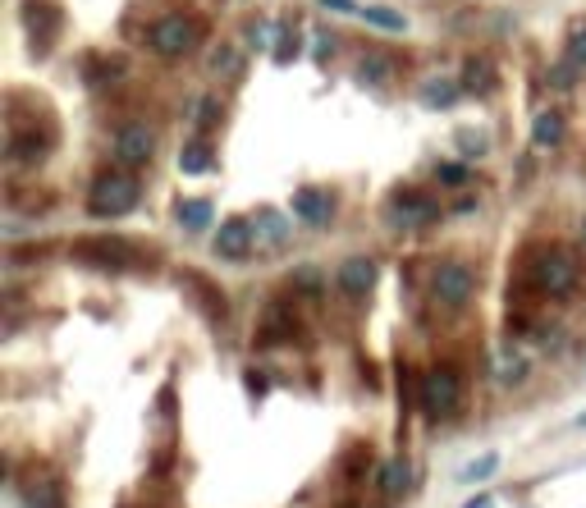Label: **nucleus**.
<instances>
[{
    "label": "nucleus",
    "instance_id": "nucleus-31",
    "mask_svg": "<svg viewBox=\"0 0 586 508\" xmlns=\"http://www.w3.org/2000/svg\"><path fill=\"white\" fill-rule=\"evenodd\" d=\"M467 508H490V495H482V499H472Z\"/></svg>",
    "mask_w": 586,
    "mask_h": 508
},
{
    "label": "nucleus",
    "instance_id": "nucleus-6",
    "mask_svg": "<svg viewBox=\"0 0 586 508\" xmlns=\"http://www.w3.org/2000/svg\"><path fill=\"white\" fill-rule=\"evenodd\" d=\"M151 147H156V138H151L147 124H124V128L115 133V156L124 160V165H147V160H151Z\"/></svg>",
    "mask_w": 586,
    "mask_h": 508
},
{
    "label": "nucleus",
    "instance_id": "nucleus-30",
    "mask_svg": "<svg viewBox=\"0 0 586 508\" xmlns=\"http://www.w3.org/2000/svg\"><path fill=\"white\" fill-rule=\"evenodd\" d=\"M321 5H326V10H339V14H353V10H358L353 0H321ZM358 14H362V10H358Z\"/></svg>",
    "mask_w": 586,
    "mask_h": 508
},
{
    "label": "nucleus",
    "instance_id": "nucleus-25",
    "mask_svg": "<svg viewBox=\"0 0 586 508\" xmlns=\"http://www.w3.org/2000/svg\"><path fill=\"white\" fill-rule=\"evenodd\" d=\"M436 179L449 183V189H459V183H467V170L459 165V160H444V165H436Z\"/></svg>",
    "mask_w": 586,
    "mask_h": 508
},
{
    "label": "nucleus",
    "instance_id": "nucleus-24",
    "mask_svg": "<svg viewBox=\"0 0 586 508\" xmlns=\"http://www.w3.org/2000/svg\"><path fill=\"white\" fill-rule=\"evenodd\" d=\"M385 73H389V60H385V56H366V65L358 69V78H362V83H381Z\"/></svg>",
    "mask_w": 586,
    "mask_h": 508
},
{
    "label": "nucleus",
    "instance_id": "nucleus-7",
    "mask_svg": "<svg viewBox=\"0 0 586 508\" xmlns=\"http://www.w3.org/2000/svg\"><path fill=\"white\" fill-rule=\"evenodd\" d=\"M436 216H440L436 202H426V197H417V193L394 197V206H389V220H394L398 229H421V225H431Z\"/></svg>",
    "mask_w": 586,
    "mask_h": 508
},
{
    "label": "nucleus",
    "instance_id": "nucleus-11",
    "mask_svg": "<svg viewBox=\"0 0 586 508\" xmlns=\"http://www.w3.org/2000/svg\"><path fill=\"white\" fill-rule=\"evenodd\" d=\"M371 284H376V261H366V257H349L339 266V289L349 293V298H366Z\"/></svg>",
    "mask_w": 586,
    "mask_h": 508
},
{
    "label": "nucleus",
    "instance_id": "nucleus-29",
    "mask_svg": "<svg viewBox=\"0 0 586 508\" xmlns=\"http://www.w3.org/2000/svg\"><path fill=\"white\" fill-rule=\"evenodd\" d=\"M568 65H586V33L573 37V50H568Z\"/></svg>",
    "mask_w": 586,
    "mask_h": 508
},
{
    "label": "nucleus",
    "instance_id": "nucleus-1",
    "mask_svg": "<svg viewBox=\"0 0 586 508\" xmlns=\"http://www.w3.org/2000/svg\"><path fill=\"white\" fill-rule=\"evenodd\" d=\"M138 179H128V174H101L92 183V197H88V211L101 220H115V216H128L133 206H138Z\"/></svg>",
    "mask_w": 586,
    "mask_h": 508
},
{
    "label": "nucleus",
    "instance_id": "nucleus-20",
    "mask_svg": "<svg viewBox=\"0 0 586 508\" xmlns=\"http://www.w3.org/2000/svg\"><path fill=\"white\" fill-rule=\"evenodd\" d=\"M179 225L183 229H206L211 225V202H202V197L179 202Z\"/></svg>",
    "mask_w": 586,
    "mask_h": 508
},
{
    "label": "nucleus",
    "instance_id": "nucleus-22",
    "mask_svg": "<svg viewBox=\"0 0 586 508\" xmlns=\"http://www.w3.org/2000/svg\"><path fill=\"white\" fill-rule=\"evenodd\" d=\"M366 467H371V444H353L349 453H343V463H339V472L349 476V481H358Z\"/></svg>",
    "mask_w": 586,
    "mask_h": 508
},
{
    "label": "nucleus",
    "instance_id": "nucleus-2",
    "mask_svg": "<svg viewBox=\"0 0 586 508\" xmlns=\"http://www.w3.org/2000/svg\"><path fill=\"white\" fill-rule=\"evenodd\" d=\"M459 404H463L459 371L436 366L431 376H421V412L426 417H449V412H459Z\"/></svg>",
    "mask_w": 586,
    "mask_h": 508
},
{
    "label": "nucleus",
    "instance_id": "nucleus-18",
    "mask_svg": "<svg viewBox=\"0 0 586 508\" xmlns=\"http://www.w3.org/2000/svg\"><path fill=\"white\" fill-rule=\"evenodd\" d=\"M28 508H65V486H60V481L28 486Z\"/></svg>",
    "mask_w": 586,
    "mask_h": 508
},
{
    "label": "nucleus",
    "instance_id": "nucleus-4",
    "mask_svg": "<svg viewBox=\"0 0 586 508\" xmlns=\"http://www.w3.org/2000/svg\"><path fill=\"white\" fill-rule=\"evenodd\" d=\"M151 50L156 56H166V60H179V56H189V50L197 46V23L193 19H183V14H170L161 23H151Z\"/></svg>",
    "mask_w": 586,
    "mask_h": 508
},
{
    "label": "nucleus",
    "instance_id": "nucleus-19",
    "mask_svg": "<svg viewBox=\"0 0 586 508\" xmlns=\"http://www.w3.org/2000/svg\"><path fill=\"white\" fill-rule=\"evenodd\" d=\"M463 88H467V92H490V88H495V69H490V60H467V69H463Z\"/></svg>",
    "mask_w": 586,
    "mask_h": 508
},
{
    "label": "nucleus",
    "instance_id": "nucleus-5",
    "mask_svg": "<svg viewBox=\"0 0 586 508\" xmlns=\"http://www.w3.org/2000/svg\"><path fill=\"white\" fill-rule=\"evenodd\" d=\"M431 289H436V298L444 307H463L472 298V289H476V275H472V266H463V261H444L436 271V280H431Z\"/></svg>",
    "mask_w": 586,
    "mask_h": 508
},
{
    "label": "nucleus",
    "instance_id": "nucleus-26",
    "mask_svg": "<svg viewBox=\"0 0 586 508\" xmlns=\"http://www.w3.org/2000/svg\"><path fill=\"white\" fill-rule=\"evenodd\" d=\"M211 69L225 73V78L238 73V50H234V46H220V50H216V60H211Z\"/></svg>",
    "mask_w": 586,
    "mask_h": 508
},
{
    "label": "nucleus",
    "instance_id": "nucleus-13",
    "mask_svg": "<svg viewBox=\"0 0 586 508\" xmlns=\"http://www.w3.org/2000/svg\"><path fill=\"white\" fill-rule=\"evenodd\" d=\"M252 229H257L271 248H280L284 238H289V220L280 216V211H271V206H261V211H257V225H252Z\"/></svg>",
    "mask_w": 586,
    "mask_h": 508
},
{
    "label": "nucleus",
    "instance_id": "nucleus-17",
    "mask_svg": "<svg viewBox=\"0 0 586 508\" xmlns=\"http://www.w3.org/2000/svg\"><path fill=\"white\" fill-rule=\"evenodd\" d=\"M211 165H216V156H211L206 142H189V147L179 151V170H183V174H206Z\"/></svg>",
    "mask_w": 586,
    "mask_h": 508
},
{
    "label": "nucleus",
    "instance_id": "nucleus-15",
    "mask_svg": "<svg viewBox=\"0 0 586 508\" xmlns=\"http://www.w3.org/2000/svg\"><path fill=\"white\" fill-rule=\"evenodd\" d=\"M531 142H536L541 151H545V147H559V142H564V115L545 111V115L536 119V128H531Z\"/></svg>",
    "mask_w": 586,
    "mask_h": 508
},
{
    "label": "nucleus",
    "instance_id": "nucleus-27",
    "mask_svg": "<svg viewBox=\"0 0 586 508\" xmlns=\"http://www.w3.org/2000/svg\"><path fill=\"white\" fill-rule=\"evenodd\" d=\"M293 289H303V293H316V289H321V275H316L312 266H303V271H293Z\"/></svg>",
    "mask_w": 586,
    "mask_h": 508
},
{
    "label": "nucleus",
    "instance_id": "nucleus-21",
    "mask_svg": "<svg viewBox=\"0 0 586 508\" xmlns=\"http://www.w3.org/2000/svg\"><path fill=\"white\" fill-rule=\"evenodd\" d=\"M404 486H408V463L398 458V463H389V467L381 472V495H385V499H398V495H404Z\"/></svg>",
    "mask_w": 586,
    "mask_h": 508
},
{
    "label": "nucleus",
    "instance_id": "nucleus-8",
    "mask_svg": "<svg viewBox=\"0 0 586 508\" xmlns=\"http://www.w3.org/2000/svg\"><path fill=\"white\" fill-rule=\"evenodd\" d=\"M252 234H257V229H252L248 220H238V216L225 220L220 234H216V257H225V261H243L248 248H252Z\"/></svg>",
    "mask_w": 586,
    "mask_h": 508
},
{
    "label": "nucleus",
    "instance_id": "nucleus-3",
    "mask_svg": "<svg viewBox=\"0 0 586 508\" xmlns=\"http://www.w3.org/2000/svg\"><path fill=\"white\" fill-rule=\"evenodd\" d=\"M531 275H536L541 293H550V298H568V293L577 289V261L564 248H550V252H541V261H536Z\"/></svg>",
    "mask_w": 586,
    "mask_h": 508
},
{
    "label": "nucleus",
    "instance_id": "nucleus-28",
    "mask_svg": "<svg viewBox=\"0 0 586 508\" xmlns=\"http://www.w3.org/2000/svg\"><path fill=\"white\" fill-rule=\"evenodd\" d=\"M495 467H499V458H495V453H486V458H482V463H472V467H467L463 476H467V481H486V476H490Z\"/></svg>",
    "mask_w": 586,
    "mask_h": 508
},
{
    "label": "nucleus",
    "instance_id": "nucleus-14",
    "mask_svg": "<svg viewBox=\"0 0 586 508\" xmlns=\"http://www.w3.org/2000/svg\"><path fill=\"white\" fill-rule=\"evenodd\" d=\"M421 101L436 105V111H449V105L459 101V83H449V78H426V83H421Z\"/></svg>",
    "mask_w": 586,
    "mask_h": 508
},
{
    "label": "nucleus",
    "instance_id": "nucleus-16",
    "mask_svg": "<svg viewBox=\"0 0 586 508\" xmlns=\"http://www.w3.org/2000/svg\"><path fill=\"white\" fill-rule=\"evenodd\" d=\"M362 19L371 23V28H381V33H408V19L398 10H389V5H366Z\"/></svg>",
    "mask_w": 586,
    "mask_h": 508
},
{
    "label": "nucleus",
    "instance_id": "nucleus-23",
    "mask_svg": "<svg viewBox=\"0 0 586 508\" xmlns=\"http://www.w3.org/2000/svg\"><path fill=\"white\" fill-rule=\"evenodd\" d=\"M459 147H463V156H486L490 142H486L482 128H463V133H459Z\"/></svg>",
    "mask_w": 586,
    "mask_h": 508
},
{
    "label": "nucleus",
    "instance_id": "nucleus-10",
    "mask_svg": "<svg viewBox=\"0 0 586 508\" xmlns=\"http://www.w3.org/2000/svg\"><path fill=\"white\" fill-rule=\"evenodd\" d=\"M293 216L307 220V225H330V216H335V197L321 193V189H298V193H293Z\"/></svg>",
    "mask_w": 586,
    "mask_h": 508
},
{
    "label": "nucleus",
    "instance_id": "nucleus-12",
    "mask_svg": "<svg viewBox=\"0 0 586 508\" xmlns=\"http://www.w3.org/2000/svg\"><path fill=\"white\" fill-rule=\"evenodd\" d=\"M293 330H298V320L289 316V307H271L261 316V330H257V343H284V339H293Z\"/></svg>",
    "mask_w": 586,
    "mask_h": 508
},
{
    "label": "nucleus",
    "instance_id": "nucleus-9",
    "mask_svg": "<svg viewBox=\"0 0 586 508\" xmlns=\"http://www.w3.org/2000/svg\"><path fill=\"white\" fill-rule=\"evenodd\" d=\"M83 261H96V266H133L138 257H133L128 243H120V238H88V243L73 248Z\"/></svg>",
    "mask_w": 586,
    "mask_h": 508
}]
</instances>
